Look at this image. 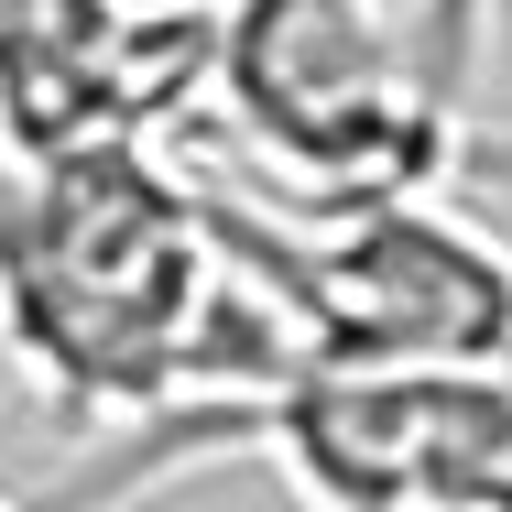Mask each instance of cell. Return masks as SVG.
Masks as SVG:
<instances>
[{"label":"cell","mask_w":512,"mask_h":512,"mask_svg":"<svg viewBox=\"0 0 512 512\" xmlns=\"http://www.w3.org/2000/svg\"><path fill=\"white\" fill-rule=\"evenodd\" d=\"M0 360L66 414H164L295 371L273 306L218 262L197 175L164 142H55L0 153Z\"/></svg>","instance_id":"obj_1"},{"label":"cell","mask_w":512,"mask_h":512,"mask_svg":"<svg viewBox=\"0 0 512 512\" xmlns=\"http://www.w3.org/2000/svg\"><path fill=\"white\" fill-rule=\"evenodd\" d=\"M218 262L273 306L316 371H491L512 338V251L447 197V186H382V197L273 207L207 186Z\"/></svg>","instance_id":"obj_2"},{"label":"cell","mask_w":512,"mask_h":512,"mask_svg":"<svg viewBox=\"0 0 512 512\" xmlns=\"http://www.w3.org/2000/svg\"><path fill=\"white\" fill-rule=\"evenodd\" d=\"M197 109L251 142V164L306 186V207L458 186L469 164V120L425 99L414 33L382 0H218Z\"/></svg>","instance_id":"obj_3"},{"label":"cell","mask_w":512,"mask_h":512,"mask_svg":"<svg viewBox=\"0 0 512 512\" xmlns=\"http://www.w3.org/2000/svg\"><path fill=\"white\" fill-rule=\"evenodd\" d=\"M109 22H207L218 0H99Z\"/></svg>","instance_id":"obj_4"},{"label":"cell","mask_w":512,"mask_h":512,"mask_svg":"<svg viewBox=\"0 0 512 512\" xmlns=\"http://www.w3.org/2000/svg\"><path fill=\"white\" fill-rule=\"evenodd\" d=\"M491 371H502V382H512V338H502V360H491Z\"/></svg>","instance_id":"obj_5"},{"label":"cell","mask_w":512,"mask_h":512,"mask_svg":"<svg viewBox=\"0 0 512 512\" xmlns=\"http://www.w3.org/2000/svg\"><path fill=\"white\" fill-rule=\"evenodd\" d=\"M0 512H22V502H0Z\"/></svg>","instance_id":"obj_6"}]
</instances>
